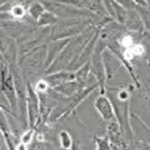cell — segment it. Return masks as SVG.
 I'll return each mask as SVG.
<instances>
[{"mask_svg": "<svg viewBox=\"0 0 150 150\" xmlns=\"http://www.w3.org/2000/svg\"><path fill=\"white\" fill-rule=\"evenodd\" d=\"M60 143H62V146L64 149H70L71 146V138H70V135H68L67 131H63L60 134Z\"/></svg>", "mask_w": 150, "mask_h": 150, "instance_id": "obj_3", "label": "cell"}, {"mask_svg": "<svg viewBox=\"0 0 150 150\" xmlns=\"http://www.w3.org/2000/svg\"><path fill=\"white\" fill-rule=\"evenodd\" d=\"M143 53H144V48L142 45H134L133 44L125 50V58L128 60H131L133 58H135V56L143 55Z\"/></svg>", "mask_w": 150, "mask_h": 150, "instance_id": "obj_1", "label": "cell"}, {"mask_svg": "<svg viewBox=\"0 0 150 150\" xmlns=\"http://www.w3.org/2000/svg\"><path fill=\"white\" fill-rule=\"evenodd\" d=\"M119 96H120V99H121V100H126V99H128V91L123 90V91L119 94Z\"/></svg>", "mask_w": 150, "mask_h": 150, "instance_id": "obj_7", "label": "cell"}, {"mask_svg": "<svg viewBox=\"0 0 150 150\" xmlns=\"http://www.w3.org/2000/svg\"><path fill=\"white\" fill-rule=\"evenodd\" d=\"M18 150H26V145L20 144V145H19V148H18Z\"/></svg>", "mask_w": 150, "mask_h": 150, "instance_id": "obj_8", "label": "cell"}, {"mask_svg": "<svg viewBox=\"0 0 150 150\" xmlns=\"http://www.w3.org/2000/svg\"><path fill=\"white\" fill-rule=\"evenodd\" d=\"M121 45H123L125 49H128L129 46L133 45V39H131L130 36H124L123 39H121Z\"/></svg>", "mask_w": 150, "mask_h": 150, "instance_id": "obj_6", "label": "cell"}, {"mask_svg": "<svg viewBox=\"0 0 150 150\" xmlns=\"http://www.w3.org/2000/svg\"><path fill=\"white\" fill-rule=\"evenodd\" d=\"M48 83H46L45 80H40V81H38V84H36V90L39 91V93H44V91H46L48 90Z\"/></svg>", "mask_w": 150, "mask_h": 150, "instance_id": "obj_5", "label": "cell"}, {"mask_svg": "<svg viewBox=\"0 0 150 150\" xmlns=\"http://www.w3.org/2000/svg\"><path fill=\"white\" fill-rule=\"evenodd\" d=\"M10 14L13 18L15 19H21L23 16L25 15V8L21 6V5H14L10 9Z\"/></svg>", "mask_w": 150, "mask_h": 150, "instance_id": "obj_2", "label": "cell"}, {"mask_svg": "<svg viewBox=\"0 0 150 150\" xmlns=\"http://www.w3.org/2000/svg\"><path fill=\"white\" fill-rule=\"evenodd\" d=\"M33 134H34V131L33 130H29V131H26V133L21 137V144H24V145H28L30 142H31V138H33Z\"/></svg>", "mask_w": 150, "mask_h": 150, "instance_id": "obj_4", "label": "cell"}]
</instances>
